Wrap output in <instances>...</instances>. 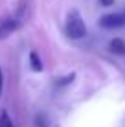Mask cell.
Masks as SVG:
<instances>
[{"instance_id":"1","label":"cell","mask_w":125,"mask_h":127,"mask_svg":"<svg viewBox=\"0 0 125 127\" xmlns=\"http://www.w3.org/2000/svg\"><path fill=\"white\" fill-rule=\"evenodd\" d=\"M66 35L70 39H74V41H77V39H83L85 35H87V24H85V20L81 19L79 11H70L66 17Z\"/></svg>"},{"instance_id":"2","label":"cell","mask_w":125,"mask_h":127,"mask_svg":"<svg viewBox=\"0 0 125 127\" xmlns=\"http://www.w3.org/2000/svg\"><path fill=\"white\" fill-rule=\"evenodd\" d=\"M100 26L103 30H120L125 28V13H107L100 19Z\"/></svg>"},{"instance_id":"3","label":"cell","mask_w":125,"mask_h":127,"mask_svg":"<svg viewBox=\"0 0 125 127\" xmlns=\"http://www.w3.org/2000/svg\"><path fill=\"white\" fill-rule=\"evenodd\" d=\"M19 28H20V22L17 20L15 15L2 17V19H0V41H2V39H7L11 33H15Z\"/></svg>"},{"instance_id":"4","label":"cell","mask_w":125,"mask_h":127,"mask_svg":"<svg viewBox=\"0 0 125 127\" xmlns=\"http://www.w3.org/2000/svg\"><path fill=\"white\" fill-rule=\"evenodd\" d=\"M109 50L112 52L114 55H125V41L120 37L112 39V41L109 42Z\"/></svg>"},{"instance_id":"5","label":"cell","mask_w":125,"mask_h":127,"mask_svg":"<svg viewBox=\"0 0 125 127\" xmlns=\"http://www.w3.org/2000/svg\"><path fill=\"white\" fill-rule=\"evenodd\" d=\"M29 68L33 72H42V68H44V64H42V61H41V57H39V54L35 50L29 52Z\"/></svg>"},{"instance_id":"6","label":"cell","mask_w":125,"mask_h":127,"mask_svg":"<svg viewBox=\"0 0 125 127\" xmlns=\"http://www.w3.org/2000/svg\"><path fill=\"white\" fill-rule=\"evenodd\" d=\"M0 127H13V122H11V118L6 111L0 112Z\"/></svg>"},{"instance_id":"7","label":"cell","mask_w":125,"mask_h":127,"mask_svg":"<svg viewBox=\"0 0 125 127\" xmlns=\"http://www.w3.org/2000/svg\"><path fill=\"white\" fill-rule=\"evenodd\" d=\"M74 77H75V74H68V76L57 79V81H55V85H57V87H66V85H70V83L74 81Z\"/></svg>"},{"instance_id":"8","label":"cell","mask_w":125,"mask_h":127,"mask_svg":"<svg viewBox=\"0 0 125 127\" xmlns=\"http://www.w3.org/2000/svg\"><path fill=\"white\" fill-rule=\"evenodd\" d=\"M100 4H101V6H105V7H109V6H112V4H114V0H100Z\"/></svg>"},{"instance_id":"9","label":"cell","mask_w":125,"mask_h":127,"mask_svg":"<svg viewBox=\"0 0 125 127\" xmlns=\"http://www.w3.org/2000/svg\"><path fill=\"white\" fill-rule=\"evenodd\" d=\"M2 83H4V76H2V68H0V94H2Z\"/></svg>"}]
</instances>
